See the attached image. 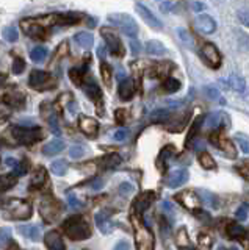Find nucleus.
Masks as SVG:
<instances>
[{"mask_svg": "<svg viewBox=\"0 0 249 250\" xmlns=\"http://www.w3.org/2000/svg\"><path fill=\"white\" fill-rule=\"evenodd\" d=\"M186 180H188V170H185V169H176L173 170L169 174L168 180H166V183L169 188H179V186H182Z\"/></svg>", "mask_w": 249, "mask_h": 250, "instance_id": "obj_20", "label": "nucleus"}, {"mask_svg": "<svg viewBox=\"0 0 249 250\" xmlns=\"http://www.w3.org/2000/svg\"><path fill=\"white\" fill-rule=\"evenodd\" d=\"M176 241H177V244L181 246V247H185V246H188V244H190V241H188V234H186V230H185V229H181V230L177 231Z\"/></svg>", "mask_w": 249, "mask_h": 250, "instance_id": "obj_43", "label": "nucleus"}, {"mask_svg": "<svg viewBox=\"0 0 249 250\" xmlns=\"http://www.w3.org/2000/svg\"><path fill=\"white\" fill-rule=\"evenodd\" d=\"M130 45H132V50H134L135 53H138V50H139L138 42H136V41H132V42H130Z\"/></svg>", "mask_w": 249, "mask_h": 250, "instance_id": "obj_60", "label": "nucleus"}, {"mask_svg": "<svg viewBox=\"0 0 249 250\" xmlns=\"http://www.w3.org/2000/svg\"><path fill=\"white\" fill-rule=\"evenodd\" d=\"M199 164L204 169H215L216 167V163L213 160V156L210 153H207V152H202L199 155Z\"/></svg>", "mask_w": 249, "mask_h": 250, "instance_id": "obj_36", "label": "nucleus"}, {"mask_svg": "<svg viewBox=\"0 0 249 250\" xmlns=\"http://www.w3.org/2000/svg\"><path fill=\"white\" fill-rule=\"evenodd\" d=\"M177 200L182 203V205L185 207V208H188V209H196V208H199L198 205H199V199H198V195L194 194V192H191V191H186V192H183V194H177Z\"/></svg>", "mask_w": 249, "mask_h": 250, "instance_id": "obj_21", "label": "nucleus"}, {"mask_svg": "<svg viewBox=\"0 0 249 250\" xmlns=\"http://www.w3.org/2000/svg\"><path fill=\"white\" fill-rule=\"evenodd\" d=\"M82 86H83L85 92H87V96H88L91 100L100 102V99H102V91H100L99 84H97L94 80H88V82H85Z\"/></svg>", "mask_w": 249, "mask_h": 250, "instance_id": "obj_22", "label": "nucleus"}, {"mask_svg": "<svg viewBox=\"0 0 249 250\" xmlns=\"http://www.w3.org/2000/svg\"><path fill=\"white\" fill-rule=\"evenodd\" d=\"M21 25L24 28V33L32 39H36V41H45L49 38V30L41 23H36L35 19H24L21 22Z\"/></svg>", "mask_w": 249, "mask_h": 250, "instance_id": "obj_6", "label": "nucleus"}, {"mask_svg": "<svg viewBox=\"0 0 249 250\" xmlns=\"http://www.w3.org/2000/svg\"><path fill=\"white\" fill-rule=\"evenodd\" d=\"M104 186V183H102V180L100 178H97L96 182H94V185H92V189H100V188Z\"/></svg>", "mask_w": 249, "mask_h": 250, "instance_id": "obj_59", "label": "nucleus"}, {"mask_svg": "<svg viewBox=\"0 0 249 250\" xmlns=\"http://www.w3.org/2000/svg\"><path fill=\"white\" fill-rule=\"evenodd\" d=\"M18 30L14 28V27H8V28H5L3 31V38L6 39L8 42H16L18 41Z\"/></svg>", "mask_w": 249, "mask_h": 250, "instance_id": "obj_42", "label": "nucleus"}, {"mask_svg": "<svg viewBox=\"0 0 249 250\" xmlns=\"http://www.w3.org/2000/svg\"><path fill=\"white\" fill-rule=\"evenodd\" d=\"M205 125H207V128L212 130L213 131H220L221 128H226L229 125V117L226 113H212V114H208L205 117Z\"/></svg>", "mask_w": 249, "mask_h": 250, "instance_id": "obj_12", "label": "nucleus"}, {"mask_svg": "<svg viewBox=\"0 0 249 250\" xmlns=\"http://www.w3.org/2000/svg\"><path fill=\"white\" fill-rule=\"evenodd\" d=\"M237 16H238L240 22L249 28V10H248V8H241V10H238Z\"/></svg>", "mask_w": 249, "mask_h": 250, "instance_id": "obj_46", "label": "nucleus"}, {"mask_svg": "<svg viewBox=\"0 0 249 250\" xmlns=\"http://www.w3.org/2000/svg\"><path fill=\"white\" fill-rule=\"evenodd\" d=\"M161 86L166 92H176L181 89V82L174 77H168V78H165V82H163Z\"/></svg>", "mask_w": 249, "mask_h": 250, "instance_id": "obj_35", "label": "nucleus"}, {"mask_svg": "<svg viewBox=\"0 0 249 250\" xmlns=\"http://www.w3.org/2000/svg\"><path fill=\"white\" fill-rule=\"evenodd\" d=\"M47 55H49V50L45 49L44 45H36L32 49V52H30V58H32L33 62H43L47 58Z\"/></svg>", "mask_w": 249, "mask_h": 250, "instance_id": "obj_29", "label": "nucleus"}, {"mask_svg": "<svg viewBox=\"0 0 249 250\" xmlns=\"http://www.w3.org/2000/svg\"><path fill=\"white\" fill-rule=\"evenodd\" d=\"M83 153H85V148L82 146H72L71 148H69V156H71V158H74V160L82 158Z\"/></svg>", "mask_w": 249, "mask_h": 250, "instance_id": "obj_47", "label": "nucleus"}, {"mask_svg": "<svg viewBox=\"0 0 249 250\" xmlns=\"http://www.w3.org/2000/svg\"><path fill=\"white\" fill-rule=\"evenodd\" d=\"M44 182H45V169L40 167L36 170V174L33 175V178H32V186L38 188V186H41Z\"/></svg>", "mask_w": 249, "mask_h": 250, "instance_id": "obj_41", "label": "nucleus"}, {"mask_svg": "<svg viewBox=\"0 0 249 250\" xmlns=\"http://www.w3.org/2000/svg\"><path fill=\"white\" fill-rule=\"evenodd\" d=\"M205 92H207V96L212 100H220V92H218L215 88H207Z\"/></svg>", "mask_w": 249, "mask_h": 250, "instance_id": "obj_56", "label": "nucleus"}, {"mask_svg": "<svg viewBox=\"0 0 249 250\" xmlns=\"http://www.w3.org/2000/svg\"><path fill=\"white\" fill-rule=\"evenodd\" d=\"M79 128L88 138H94V136H97V131H99V122L96 119H92V117L80 116V119H79Z\"/></svg>", "mask_w": 249, "mask_h": 250, "instance_id": "obj_15", "label": "nucleus"}, {"mask_svg": "<svg viewBox=\"0 0 249 250\" xmlns=\"http://www.w3.org/2000/svg\"><path fill=\"white\" fill-rule=\"evenodd\" d=\"M27 170H28V163L27 161L16 163V166H14V174H16V175H24Z\"/></svg>", "mask_w": 249, "mask_h": 250, "instance_id": "obj_50", "label": "nucleus"}, {"mask_svg": "<svg viewBox=\"0 0 249 250\" xmlns=\"http://www.w3.org/2000/svg\"><path fill=\"white\" fill-rule=\"evenodd\" d=\"M10 239V230L5 229V230H0V249L3 247V244L6 241Z\"/></svg>", "mask_w": 249, "mask_h": 250, "instance_id": "obj_54", "label": "nucleus"}, {"mask_svg": "<svg viewBox=\"0 0 249 250\" xmlns=\"http://www.w3.org/2000/svg\"><path fill=\"white\" fill-rule=\"evenodd\" d=\"M248 213H249V207L246 205V203H243L238 209H237V213H235V217L238 219V221H246V217H248Z\"/></svg>", "mask_w": 249, "mask_h": 250, "instance_id": "obj_48", "label": "nucleus"}, {"mask_svg": "<svg viewBox=\"0 0 249 250\" xmlns=\"http://www.w3.org/2000/svg\"><path fill=\"white\" fill-rule=\"evenodd\" d=\"M136 92V88H135V83L130 80V78H124V80L119 83V88H118V94H119V99L124 100V102H129L134 99Z\"/></svg>", "mask_w": 249, "mask_h": 250, "instance_id": "obj_18", "label": "nucleus"}, {"mask_svg": "<svg viewBox=\"0 0 249 250\" xmlns=\"http://www.w3.org/2000/svg\"><path fill=\"white\" fill-rule=\"evenodd\" d=\"M119 192L122 195H129L130 192H134V186H132L130 183H121L119 186Z\"/></svg>", "mask_w": 249, "mask_h": 250, "instance_id": "obj_53", "label": "nucleus"}, {"mask_svg": "<svg viewBox=\"0 0 249 250\" xmlns=\"http://www.w3.org/2000/svg\"><path fill=\"white\" fill-rule=\"evenodd\" d=\"M6 209H8L10 217L16 219V221H25L32 216V207L22 199H11L6 205Z\"/></svg>", "mask_w": 249, "mask_h": 250, "instance_id": "obj_5", "label": "nucleus"}, {"mask_svg": "<svg viewBox=\"0 0 249 250\" xmlns=\"http://www.w3.org/2000/svg\"><path fill=\"white\" fill-rule=\"evenodd\" d=\"M146 52L149 55H165L166 53V47L163 45L160 41H155V39H152V41L146 42Z\"/></svg>", "mask_w": 249, "mask_h": 250, "instance_id": "obj_30", "label": "nucleus"}, {"mask_svg": "<svg viewBox=\"0 0 249 250\" xmlns=\"http://www.w3.org/2000/svg\"><path fill=\"white\" fill-rule=\"evenodd\" d=\"M201 57L204 58V61L212 69H218L223 62V57L220 50H218V47L212 42H205L201 47Z\"/></svg>", "mask_w": 249, "mask_h": 250, "instance_id": "obj_7", "label": "nucleus"}, {"mask_svg": "<svg viewBox=\"0 0 249 250\" xmlns=\"http://www.w3.org/2000/svg\"><path fill=\"white\" fill-rule=\"evenodd\" d=\"M135 10H136V13H138L139 16H141V19H143L149 27H152V28H155V30H160V28L163 27V23L158 21L157 16H155L147 6H144V5H141V3H136Z\"/></svg>", "mask_w": 249, "mask_h": 250, "instance_id": "obj_14", "label": "nucleus"}, {"mask_svg": "<svg viewBox=\"0 0 249 250\" xmlns=\"http://www.w3.org/2000/svg\"><path fill=\"white\" fill-rule=\"evenodd\" d=\"M68 200H69V203H71V207H72V208H79V207L82 205V202H80V200H77V199L74 197V195H69Z\"/></svg>", "mask_w": 249, "mask_h": 250, "instance_id": "obj_58", "label": "nucleus"}, {"mask_svg": "<svg viewBox=\"0 0 249 250\" xmlns=\"http://www.w3.org/2000/svg\"><path fill=\"white\" fill-rule=\"evenodd\" d=\"M18 183L16 174H3L0 175V191H8Z\"/></svg>", "mask_w": 249, "mask_h": 250, "instance_id": "obj_28", "label": "nucleus"}, {"mask_svg": "<svg viewBox=\"0 0 249 250\" xmlns=\"http://www.w3.org/2000/svg\"><path fill=\"white\" fill-rule=\"evenodd\" d=\"M114 119L118 124H124L127 119V111L126 109H116V113H114Z\"/></svg>", "mask_w": 249, "mask_h": 250, "instance_id": "obj_51", "label": "nucleus"}, {"mask_svg": "<svg viewBox=\"0 0 249 250\" xmlns=\"http://www.w3.org/2000/svg\"><path fill=\"white\" fill-rule=\"evenodd\" d=\"M108 21H110L114 27H118L121 31H124L127 36H136L138 35V23L129 14H124V13L110 14L108 16Z\"/></svg>", "mask_w": 249, "mask_h": 250, "instance_id": "obj_2", "label": "nucleus"}, {"mask_svg": "<svg viewBox=\"0 0 249 250\" xmlns=\"http://www.w3.org/2000/svg\"><path fill=\"white\" fill-rule=\"evenodd\" d=\"M202 122H204V117H198L196 122H194V124L191 125L188 136H186V146H190V144H191V141H193V138L198 135V131H199V128H201Z\"/></svg>", "mask_w": 249, "mask_h": 250, "instance_id": "obj_40", "label": "nucleus"}, {"mask_svg": "<svg viewBox=\"0 0 249 250\" xmlns=\"http://www.w3.org/2000/svg\"><path fill=\"white\" fill-rule=\"evenodd\" d=\"M74 39L82 49H87V50L91 49L92 44H94V38H92V35L88 33V31H79V33L74 36Z\"/></svg>", "mask_w": 249, "mask_h": 250, "instance_id": "obj_24", "label": "nucleus"}, {"mask_svg": "<svg viewBox=\"0 0 249 250\" xmlns=\"http://www.w3.org/2000/svg\"><path fill=\"white\" fill-rule=\"evenodd\" d=\"M169 109H165V108H158V109H155V111H152L151 114V121L152 122H166L169 119Z\"/></svg>", "mask_w": 249, "mask_h": 250, "instance_id": "obj_34", "label": "nucleus"}, {"mask_svg": "<svg viewBox=\"0 0 249 250\" xmlns=\"http://www.w3.org/2000/svg\"><path fill=\"white\" fill-rule=\"evenodd\" d=\"M44 244L47 246L49 250H66L63 236L55 230H50L44 234Z\"/></svg>", "mask_w": 249, "mask_h": 250, "instance_id": "obj_16", "label": "nucleus"}, {"mask_svg": "<svg viewBox=\"0 0 249 250\" xmlns=\"http://www.w3.org/2000/svg\"><path fill=\"white\" fill-rule=\"evenodd\" d=\"M113 138H114V141H124L127 138V130L126 128H119L118 131H114Z\"/></svg>", "mask_w": 249, "mask_h": 250, "instance_id": "obj_55", "label": "nucleus"}, {"mask_svg": "<svg viewBox=\"0 0 249 250\" xmlns=\"http://www.w3.org/2000/svg\"><path fill=\"white\" fill-rule=\"evenodd\" d=\"M19 231L24 234V236L33 239V241H38V239H40V236H41L40 227H38V225H21Z\"/></svg>", "mask_w": 249, "mask_h": 250, "instance_id": "obj_27", "label": "nucleus"}, {"mask_svg": "<svg viewBox=\"0 0 249 250\" xmlns=\"http://www.w3.org/2000/svg\"><path fill=\"white\" fill-rule=\"evenodd\" d=\"M227 234H229V238H232V239H238V241H241V239L245 238L246 231H245V229H243L241 225L230 222V224L227 225Z\"/></svg>", "mask_w": 249, "mask_h": 250, "instance_id": "obj_31", "label": "nucleus"}, {"mask_svg": "<svg viewBox=\"0 0 249 250\" xmlns=\"http://www.w3.org/2000/svg\"><path fill=\"white\" fill-rule=\"evenodd\" d=\"M179 250H194V249L190 246H185V247H179Z\"/></svg>", "mask_w": 249, "mask_h": 250, "instance_id": "obj_61", "label": "nucleus"}, {"mask_svg": "<svg viewBox=\"0 0 249 250\" xmlns=\"http://www.w3.org/2000/svg\"><path fill=\"white\" fill-rule=\"evenodd\" d=\"M121 164V156L118 153H112V155H107L104 156L102 160V167L104 169H114L116 166Z\"/></svg>", "mask_w": 249, "mask_h": 250, "instance_id": "obj_33", "label": "nucleus"}, {"mask_svg": "<svg viewBox=\"0 0 249 250\" xmlns=\"http://www.w3.org/2000/svg\"><path fill=\"white\" fill-rule=\"evenodd\" d=\"M65 148V143L61 139H53L50 143H47L43 147V153L47 155V156H53V155H58L61 150Z\"/></svg>", "mask_w": 249, "mask_h": 250, "instance_id": "obj_23", "label": "nucleus"}, {"mask_svg": "<svg viewBox=\"0 0 249 250\" xmlns=\"http://www.w3.org/2000/svg\"><path fill=\"white\" fill-rule=\"evenodd\" d=\"M221 250H224V249H221Z\"/></svg>", "mask_w": 249, "mask_h": 250, "instance_id": "obj_63", "label": "nucleus"}, {"mask_svg": "<svg viewBox=\"0 0 249 250\" xmlns=\"http://www.w3.org/2000/svg\"><path fill=\"white\" fill-rule=\"evenodd\" d=\"M85 72H87V69H80V67H74V69H71L69 70V78L72 80V83L74 84H77V86H82L83 83H85Z\"/></svg>", "mask_w": 249, "mask_h": 250, "instance_id": "obj_32", "label": "nucleus"}, {"mask_svg": "<svg viewBox=\"0 0 249 250\" xmlns=\"http://www.w3.org/2000/svg\"><path fill=\"white\" fill-rule=\"evenodd\" d=\"M100 75H102V80L107 86L112 84V78H113V72H112V67L110 64H107V62H102L100 64Z\"/></svg>", "mask_w": 249, "mask_h": 250, "instance_id": "obj_39", "label": "nucleus"}, {"mask_svg": "<svg viewBox=\"0 0 249 250\" xmlns=\"http://www.w3.org/2000/svg\"><path fill=\"white\" fill-rule=\"evenodd\" d=\"M13 136L19 144L30 146L35 144L43 138V130L40 127H14L13 128Z\"/></svg>", "mask_w": 249, "mask_h": 250, "instance_id": "obj_3", "label": "nucleus"}, {"mask_svg": "<svg viewBox=\"0 0 249 250\" xmlns=\"http://www.w3.org/2000/svg\"><path fill=\"white\" fill-rule=\"evenodd\" d=\"M2 100L5 102L6 105H10L13 108H22V106H24V104H25L24 94H21L18 89L16 91H6L2 96Z\"/></svg>", "mask_w": 249, "mask_h": 250, "instance_id": "obj_19", "label": "nucleus"}, {"mask_svg": "<svg viewBox=\"0 0 249 250\" xmlns=\"http://www.w3.org/2000/svg\"><path fill=\"white\" fill-rule=\"evenodd\" d=\"M194 27H196V30L201 31V33L212 35V33H215V30H216V22H215V19L212 18V16L199 14L196 18V21H194Z\"/></svg>", "mask_w": 249, "mask_h": 250, "instance_id": "obj_13", "label": "nucleus"}, {"mask_svg": "<svg viewBox=\"0 0 249 250\" xmlns=\"http://www.w3.org/2000/svg\"><path fill=\"white\" fill-rule=\"evenodd\" d=\"M179 33V36H181V39H182V42L185 44V45H188V47H193V38L188 35V31H185V30H179L177 31Z\"/></svg>", "mask_w": 249, "mask_h": 250, "instance_id": "obj_49", "label": "nucleus"}, {"mask_svg": "<svg viewBox=\"0 0 249 250\" xmlns=\"http://www.w3.org/2000/svg\"><path fill=\"white\" fill-rule=\"evenodd\" d=\"M50 170L53 172L55 175L61 177V175H65L66 174V170H68V163L65 160H57V161H53L50 164Z\"/></svg>", "mask_w": 249, "mask_h": 250, "instance_id": "obj_37", "label": "nucleus"}, {"mask_svg": "<svg viewBox=\"0 0 249 250\" xmlns=\"http://www.w3.org/2000/svg\"><path fill=\"white\" fill-rule=\"evenodd\" d=\"M154 202V192H144L135 203V208L139 214H143L144 211L151 207V203Z\"/></svg>", "mask_w": 249, "mask_h": 250, "instance_id": "obj_26", "label": "nucleus"}, {"mask_svg": "<svg viewBox=\"0 0 249 250\" xmlns=\"http://www.w3.org/2000/svg\"><path fill=\"white\" fill-rule=\"evenodd\" d=\"M210 141H212V144L220 148V150L227 156V158H235L237 156V150H235V146H233V143L230 139H227L226 136H223L220 131H213L212 136H210Z\"/></svg>", "mask_w": 249, "mask_h": 250, "instance_id": "obj_8", "label": "nucleus"}, {"mask_svg": "<svg viewBox=\"0 0 249 250\" xmlns=\"http://www.w3.org/2000/svg\"><path fill=\"white\" fill-rule=\"evenodd\" d=\"M28 84L36 91H49L55 86V78L45 70H32L28 77Z\"/></svg>", "mask_w": 249, "mask_h": 250, "instance_id": "obj_4", "label": "nucleus"}, {"mask_svg": "<svg viewBox=\"0 0 249 250\" xmlns=\"http://www.w3.org/2000/svg\"><path fill=\"white\" fill-rule=\"evenodd\" d=\"M66 236L72 241H85L91 236V227L82 216H72L63 224Z\"/></svg>", "mask_w": 249, "mask_h": 250, "instance_id": "obj_1", "label": "nucleus"}, {"mask_svg": "<svg viewBox=\"0 0 249 250\" xmlns=\"http://www.w3.org/2000/svg\"><path fill=\"white\" fill-rule=\"evenodd\" d=\"M102 38L105 39V44H107L108 50H110L112 55H114V57H122V55H124V45L121 42L119 36L116 35L114 31L104 28L102 30Z\"/></svg>", "mask_w": 249, "mask_h": 250, "instance_id": "obj_9", "label": "nucleus"}, {"mask_svg": "<svg viewBox=\"0 0 249 250\" xmlns=\"http://www.w3.org/2000/svg\"><path fill=\"white\" fill-rule=\"evenodd\" d=\"M94 219H96V225L99 227V230L105 234L112 233V230L114 229L113 222L110 221V211H107V209L99 211Z\"/></svg>", "mask_w": 249, "mask_h": 250, "instance_id": "obj_17", "label": "nucleus"}, {"mask_svg": "<svg viewBox=\"0 0 249 250\" xmlns=\"http://www.w3.org/2000/svg\"><path fill=\"white\" fill-rule=\"evenodd\" d=\"M45 22L49 25H75L77 22H80V16L75 13H57L47 16Z\"/></svg>", "mask_w": 249, "mask_h": 250, "instance_id": "obj_11", "label": "nucleus"}, {"mask_svg": "<svg viewBox=\"0 0 249 250\" xmlns=\"http://www.w3.org/2000/svg\"><path fill=\"white\" fill-rule=\"evenodd\" d=\"M233 139H235V143L240 146L241 152L249 155V138L246 135H243V133H237V135L233 136Z\"/></svg>", "mask_w": 249, "mask_h": 250, "instance_id": "obj_38", "label": "nucleus"}, {"mask_svg": "<svg viewBox=\"0 0 249 250\" xmlns=\"http://www.w3.org/2000/svg\"><path fill=\"white\" fill-rule=\"evenodd\" d=\"M227 83L230 86V89H233L235 92L243 94L246 91V82L240 75H237V74H230L229 78H227Z\"/></svg>", "mask_w": 249, "mask_h": 250, "instance_id": "obj_25", "label": "nucleus"}, {"mask_svg": "<svg viewBox=\"0 0 249 250\" xmlns=\"http://www.w3.org/2000/svg\"><path fill=\"white\" fill-rule=\"evenodd\" d=\"M25 70V61L22 60V58H16L13 61V72L16 74V75H19V74H22Z\"/></svg>", "mask_w": 249, "mask_h": 250, "instance_id": "obj_45", "label": "nucleus"}, {"mask_svg": "<svg viewBox=\"0 0 249 250\" xmlns=\"http://www.w3.org/2000/svg\"><path fill=\"white\" fill-rule=\"evenodd\" d=\"M114 250H130V244H129L127 241H121V242L116 244Z\"/></svg>", "mask_w": 249, "mask_h": 250, "instance_id": "obj_57", "label": "nucleus"}, {"mask_svg": "<svg viewBox=\"0 0 249 250\" xmlns=\"http://www.w3.org/2000/svg\"><path fill=\"white\" fill-rule=\"evenodd\" d=\"M194 216H198V217L201 219V221H204V222L210 221V214L207 213V211L201 209V208H196V209H194Z\"/></svg>", "mask_w": 249, "mask_h": 250, "instance_id": "obj_52", "label": "nucleus"}, {"mask_svg": "<svg viewBox=\"0 0 249 250\" xmlns=\"http://www.w3.org/2000/svg\"><path fill=\"white\" fill-rule=\"evenodd\" d=\"M5 122V117L3 116H0V124H3Z\"/></svg>", "mask_w": 249, "mask_h": 250, "instance_id": "obj_62", "label": "nucleus"}, {"mask_svg": "<svg viewBox=\"0 0 249 250\" xmlns=\"http://www.w3.org/2000/svg\"><path fill=\"white\" fill-rule=\"evenodd\" d=\"M40 214L43 216L45 222H53V219H57L60 214L58 203L53 202V199H50V197L43 199L40 203Z\"/></svg>", "mask_w": 249, "mask_h": 250, "instance_id": "obj_10", "label": "nucleus"}, {"mask_svg": "<svg viewBox=\"0 0 249 250\" xmlns=\"http://www.w3.org/2000/svg\"><path fill=\"white\" fill-rule=\"evenodd\" d=\"M199 244L204 247V249H210L213 244V238L210 236L208 233H201L199 234Z\"/></svg>", "mask_w": 249, "mask_h": 250, "instance_id": "obj_44", "label": "nucleus"}]
</instances>
